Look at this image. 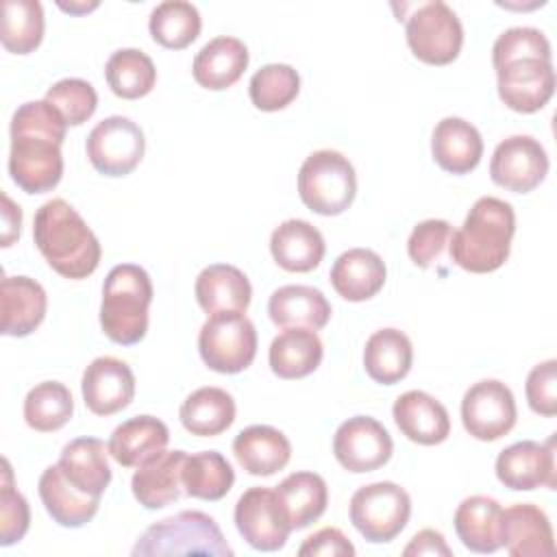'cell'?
I'll list each match as a JSON object with an SVG mask.
<instances>
[{
  "label": "cell",
  "instance_id": "1",
  "mask_svg": "<svg viewBox=\"0 0 557 557\" xmlns=\"http://www.w3.org/2000/svg\"><path fill=\"white\" fill-rule=\"evenodd\" d=\"M65 128V120L46 100H30L13 111L9 174L22 191L44 194L59 185Z\"/></svg>",
  "mask_w": 557,
  "mask_h": 557
},
{
  "label": "cell",
  "instance_id": "2",
  "mask_svg": "<svg viewBox=\"0 0 557 557\" xmlns=\"http://www.w3.org/2000/svg\"><path fill=\"white\" fill-rule=\"evenodd\" d=\"M33 239L48 265L70 281L96 272L102 248L83 215L63 198L46 200L33 220Z\"/></svg>",
  "mask_w": 557,
  "mask_h": 557
},
{
  "label": "cell",
  "instance_id": "3",
  "mask_svg": "<svg viewBox=\"0 0 557 557\" xmlns=\"http://www.w3.org/2000/svg\"><path fill=\"white\" fill-rule=\"evenodd\" d=\"M516 233L513 207L496 196H481L448 242L450 259L466 272L487 274L505 265Z\"/></svg>",
  "mask_w": 557,
  "mask_h": 557
},
{
  "label": "cell",
  "instance_id": "4",
  "mask_svg": "<svg viewBox=\"0 0 557 557\" xmlns=\"http://www.w3.org/2000/svg\"><path fill=\"white\" fill-rule=\"evenodd\" d=\"M154 289L148 272L137 263H117L109 270L102 285L100 326L102 333L120 344L133 346L146 337L148 309Z\"/></svg>",
  "mask_w": 557,
  "mask_h": 557
},
{
  "label": "cell",
  "instance_id": "5",
  "mask_svg": "<svg viewBox=\"0 0 557 557\" xmlns=\"http://www.w3.org/2000/svg\"><path fill=\"white\" fill-rule=\"evenodd\" d=\"M135 557L150 555H213L231 557L233 548L226 544L218 522L205 511H181L150 524L135 542Z\"/></svg>",
  "mask_w": 557,
  "mask_h": 557
},
{
  "label": "cell",
  "instance_id": "6",
  "mask_svg": "<svg viewBox=\"0 0 557 557\" xmlns=\"http://www.w3.org/2000/svg\"><path fill=\"white\" fill-rule=\"evenodd\" d=\"M298 196L318 215L344 213L357 196V174L348 157L331 148L311 152L298 170Z\"/></svg>",
  "mask_w": 557,
  "mask_h": 557
},
{
  "label": "cell",
  "instance_id": "7",
  "mask_svg": "<svg viewBox=\"0 0 557 557\" xmlns=\"http://www.w3.org/2000/svg\"><path fill=\"white\" fill-rule=\"evenodd\" d=\"M198 352L205 366L213 372H244L257 357L255 324L242 311L213 313L200 326Z\"/></svg>",
  "mask_w": 557,
  "mask_h": 557
},
{
  "label": "cell",
  "instance_id": "8",
  "mask_svg": "<svg viewBox=\"0 0 557 557\" xmlns=\"http://www.w3.org/2000/svg\"><path fill=\"white\" fill-rule=\"evenodd\" d=\"M352 527L372 544H387L407 527L411 516V498L405 487L394 481H376L361 485L348 505Z\"/></svg>",
  "mask_w": 557,
  "mask_h": 557
},
{
  "label": "cell",
  "instance_id": "9",
  "mask_svg": "<svg viewBox=\"0 0 557 557\" xmlns=\"http://www.w3.org/2000/svg\"><path fill=\"white\" fill-rule=\"evenodd\" d=\"M405 37L411 54L426 65L453 63L463 46V26L442 0L418 4L405 17Z\"/></svg>",
  "mask_w": 557,
  "mask_h": 557
},
{
  "label": "cell",
  "instance_id": "10",
  "mask_svg": "<svg viewBox=\"0 0 557 557\" xmlns=\"http://www.w3.org/2000/svg\"><path fill=\"white\" fill-rule=\"evenodd\" d=\"M85 152L96 172L113 178L126 176L144 159L146 137L131 117L109 115L89 131Z\"/></svg>",
  "mask_w": 557,
  "mask_h": 557
},
{
  "label": "cell",
  "instance_id": "11",
  "mask_svg": "<svg viewBox=\"0 0 557 557\" xmlns=\"http://www.w3.org/2000/svg\"><path fill=\"white\" fill-rule=\"evenodd\" d=\"M518 409L511 389L498 379L470 385L461 398V422L479 442H496L516 426Z\"/></svg>",
  "mask_w": 557,
  "mask_h": 557
},
{
  "label": "cell",
  "instance_id": "12",
  "mask_svg": "<svg viewBox=\"0 0 557 557\" xmlns=\"http://www.w3.org/2000/svg\"><path fill=\"white\" fill-rule=\"evenodd\" d=\"M235 527L248 546L274 553L287 544L292 527L272 487H248L235 503Z\"/></svg>",
  "mask_w": 557,
  "mask_h": 557
},
{
  "label": "cell",
  "instance_id": "13",
  "mask_svg": "<svg viewBox=\"0 0 557 557\" xmlns=\"http://www.w3.org/2000/svg\"><path fill=\"white\" fill-rule=\"evenodd\" d=\"M394 453L389 431L372 416H352L344 420L333 435V455L337 463L355 474L383 468Z\"/></svg>",
  "mask_w": 557,
  "mask_h": 557
},
{
  "label": "cell",
  "instance_id": "14",
  "mask_svg": "<svg viewBox=\"0 0 557 557\" xmlns=\"http://www.w3.org/2000/svg\"><path fill=\"white\" fill-rule=\"evenodd\" d=\"M548 165V154L540 139L531 135H511L494 148L490 176L507 191L529 194L546 178Z\"/></svg>",
  "mask_w": 557,
  "mask_h": 557
},
{
  "label": "cell",
  "instance_id": "15",
  "mask_svg": "<svg viewBox=\"0 0 557 557\" xmlns=\"http://www.w3.org/2000/svg\"><path fill=\"white\" fill-rule=\"evenodd\" d=\"M496 89L503 104L516 113H535L555 94V70L548 59H513L496 67Z\"/></svg>",
  "mask_w": 557,
  "mask_h": 557
},
{
  "label": "cell",
  "instance_id": "16",
  "mask_svg": "<svg viewBox=\"0 0 557 557\" xmlns=\"http://www.w3.org/2000/svg\"><path fill=\"white\" fill-rule=\"evenodd\" d=\"M496 479L516 492H531L537 487L555 490V437L548 442L522 440L503 448L496 457Z\"/></svg>",
  "mask_w": 557,
  "mask_h": 557
},
{
  "label": "cell",
  "instance_id": "17",
  "mask_svg": "<svg viewBox=\"0 0 557 557\" xmlns=\"http://www.w3.org/2000/svg\"><path fill=\"white\" fill-rule=\"evenodd\" d=\"M81 392L91 413L113 416L131 405L135 396V374L126 361L102 355L85 368Z\"/></svg>",
  "mask_w": 557,
  "mask_h": 557
},
{
  "label": "cell",
  "instance_id": "18",
  "mask_svg": "<svg viewBox=\"0 0 557 557\" xmlns=\"http://www.w3.org/2000/svg\"><path fill=\"white\" fill-rule=\"evenodd\" d=\"M392 416L398 431L420 446L442 444L450 435V416L446 407L422 389L400 394L394 400Z\"/></svg>",
  "mask_w": 557,
  "mask_h": 557
},
{
  "label": "cell",
  "instance_id": "19",
  "mask_svg": "<svg viewBox=\"0 0 557 557\" xmlns=\"http://www.w3.org/2000/svg\"><path fill=\"white\" fill-rule=\"evenodd\" d=\"M46 289L30 276H4L0 283V333L7 337L30 335L46 318Z\"/></svg>",
  "mask_w": 557,
  "mask_h": 557
},
{
  "label": "cell",
  "instance_id": "20",
  "mask_svg": "<svg viewBox=\"0 0 557 557\" xmlns=\"http://www.w3.org/2000/svg\"><path fill=\"white\" fill-rule=\"evenodd\" d=\"M185 450H161L159 455L144 461L133 479L131 490L135 500L146 509H163L178 500L183 490V463Z\"/></svg>",
  "mask_w": 557,
  "mask_h": 557
},
{
  "label": "cell",
  "instance_id": "21",
  "mask_svg": "<svg viewBox=\"0 0 557 557\" xmlns=\"http://www.w3.org/2000/svg\"><path fill=\"white\" fill-rule=\"evenodd\" d=\"M503 546L511 557H548L555 535L548 516L533 503H513L503 509Z\"/></svg>",
  "mask_w": 557,
  "mask_h": 557
},
{
  "label": "cell",
  "instance_id": "22",
  "mask_svg": "<svg viewBox=\"0 0 557 557\" xmlns=\"http://www.w3.org/2000/svg\"><path fill=\"white\" fill-rule=\"evenodd\" d=\"M431 154L444 172L461 176L481 163L483 137L468 120L448 115L433 128Z\"/></svg>",
  "mask_w": 557,
  "mask_h": 557
},
{
  "label": "cell",
  "instance_id": "23",
  "mask_svg": "<svg viewBox=\"0 0 557 557\" xmlns=\"http://www.w3.org/2000/svg\"><path fill=\"white\" fill-rule=\"evenodd\" d=\"M385 278V261L370 248H348L335 259L329 272L333 289L348 302L374 298L383 289Z\"/></svg>",
  "mask_w": 557,
  "mask_h": 557
},
{
  "label": "cell",
  "instance_id": "24",
  "mask_svg": "<svg viewBox=\"0 0 557 557\" xmlns=\"http://www.w3.org/2000/svg\"><path fill=\"white\" fill-rule=\"evenodd\" d=\"M250 54L242 39L231 35H220L207 41L194 57L191 74L196 83L211 91H222L233 87L244 70L248 67Z\"/></svg>",
  "mask_w": 557,
  "mask_h": 557
},
{
  "label": "cell",
  "instance_id": "25",
  "mask_svg": "<svg viewBox=\"0 0 557 557\" xmlns=\"http://www.w3.org/2000/svg\"><path fill=\"white\" fill-rule=\"evenodd\" d=\"M237 463L252 476H272L292 459L287 435L270 424H252L242 429L233 440Z\"/></svg>",
  "mask_w": 557,
  "mask_h": 557
},
{
  "label": "cell",
  "instance_id": "26",
  "mask_svg": "<svg viewBox=\"0 0 557 557\" xmlns=\"http://www.w3.org/2000/svg\"><path fill=\"white\" fill-rule=\"evenodd\" d=\"M455 533L472 553H496L503 546V507L496 498L474 494L457 505Z\"/></svg>",
  "mask_w": 557,
  "mask_h": 557
},
{
  "label": "cell",
  "instance_id": "27",
  "mask_svg": "<svg viewBox=\"0 0 557 557\" xmlns=\"http://www.w3.org/2000/svg\"><path fill=\"white\" fill-rule=\"evenodd\" d=\"M270 252L278 268L287 272H311L326 252L322 233L307 220H285L270 235Z\"/></svg>",
  "mask_w": 557,
  "mask_h": 557
},
{
  "label": "cell",
  "instance_id": "28",
  "mask_svg": "<svg viewBox=\"0 0 557 557\" xmlns=\"http://www.w3.org/2000/svg\"><path fill=\"white\" fill-rule=\"evenodd\" d=\"M59 468L76 490L100 498L111 483L109 446L98 437H76L61 448Z\"/></svg>",
  "mask_w": 557,
  "mask_h": 557
},
{
  "label": "cell",
  "instance_id": "29",
  "mask_svg": "<svg viewBox=\"0 0 557 557\" xmlns=\"http://www.w3.org/2000/svg\"><path fill=\"white\" fill-rule=\"evenodd\" d=\"M196 300L207 315L224 311L246 313L252 287L248 276L231 263H211L196 276Z\"/></svg>",
  "mask_w": 557,
  "mask_h": 557
},
{
  "label": "cell",
  "instance_id": "30",
  "mask_svg": "<svg viewBox=\"0 0 557 557\" xmlns=\"http://www.w3.org/2000/svg\"><path fill=\"white\" fill-rule=\"evenodd\" d=\"M268 315L281 329L320 331L331 320V302L311 285H283L268 300Z\"/></svg>",
  "mask_w": 557,
  "mask_h": 557
},
{
  "label": "cell",
  "instance_id": "31",
  "mask_svg": "<svg viewBox=\"0 0 557 557\" xmlns=\"http://www.w3.org/2000/svg\"><path fill=\"white\" fill-rule=\"evenodd\" d=\"M39 498L48 511V516L65 529H78L87 524L100 507L98 496H89L76 490L61 472L59 463L48 466L39 476Z\"/></svg>",
  "mask_w": 557,
  "mask_h": 557
},
{
  "label": "cell",
  "instance_id": "32",
  "mask_svg": "<svg viewBox=\"0 0 557 557\" xmlns=\"http://www.w3.org/2000/svg\"><path fill=\"white\" fill-rule=\"evenodd\" d=\"M170 431L154 416H135L117 424L107 442L109 455L124 468H139L150 457L165 450Z\"/></svg>",
  "mask_w": 557,
  "mask_h": 557
},
{
  "label": "cell",
  "instance_id": "33",
  "mask_svg": "<svg viewBox=\"0 0 557 557\" xmlns=\"http://www.w3.org/2000/svg\"><path fill=\"white\" fill-rule=\"evenodd\" d=\"M322 357V339L311 329H283L268 350L270 370L285 381L309 376L318 370Z\"/></svg>",
  "mask_w": 557,
  "mask_h": 557
},
{
  "label": "cell",
  "instance_id": "34",
  "mask_svg": "<svg viewBox=\"0 0 557 557\" xmlns=\"http://www.w3.org/2000/svg\"><path fill=\"white\" fill-rule=\"evenodd\" d=\"M413 363L411 339L400 329L374 331L363 348L366 374L381 385H394L403 381Z\"/></svg>",
  "mask_w": 557,
  "mask_h": 557
},
{
  "label": "cell",
  "instance_id": "35",
  "mask_svg": "<svg viewBox=\"0 0 557 557\" xmlns=\"http://www.w3.org/2000/svg\"><path fill=\"white\" fill-rule=\"evenodd\" d=\"M292 531L313 524L329 505L326 481L315 472H292L274 487Z\"/></svg>",
  "mask_w": 557,
  "mask_h": 557
},
{
  "label": "cell",
  "instance_id": "36",
  "mask_svg": "<svg viewBox=\"0 0 557 557\" xmlns=\"http://www.w3.org/2000/svg\"><path fill=\"white\" fill-rule=\"evenodd\" d=\"M235 400L222 387H198L181 405L178 418L187 433L198 437H215L235 422Z\"/></svg>",
  "mask_w": 557,
  "mask_h": 557
},
{
  "label": "cell",
  "instance_id": "37",
  "mask_svg": "<svg viewBox=\"0 0 557 557\" xmlns=\"http://www.w3.org/2000/svg\"><path fill=\"white\" fill-rule=\"evenodd\" d=\"M235 483V472L228 459L218 450H200L185 457L183 490L191 498L220 500Z\"/></svg>",
  "mask_w": 557,
  "mask_h": 557
},
{
  "label": "cell",
  "instance_id": "38",
  "mask_svg": "<svg viewBox=\"0 0 557 557\" xmlns=\"http://www.w3.org/2000/svg\"><path fill=\"white\" fill-rule=\"evenodd\" d=\"M202 28V17L196 4L185 0H165L159 2L148 17L150 37L168 48V50H183L191 46Z\"/></svg>",
  "mask_w": 557,
  "mask_h": 557
},
{
  "label": "cell",
  "instance_id": "39",
  "mask_svg": "<svg viewBox=\"0 0 557 557\" xmlns=\"http://www.w3.org/2000/svg\"><path fill=\"white\" fill-rule=\"evenodd\" d=\"M104 78L117 98L137 100L152 91L157 83V67L146 52L137 48H120L109 57Z\"/></svg>",
  "mask_w": 557,
  "mask_h": 557
},
{
  "label": "cell",
  "instance_id": "40",
  "mask_svg": "<svg viewBox=\"0 0 557 557\" xmlns=\"http://www.w3.org/2000/svg\"><path fill=\"white\" fill-rule=\"evenodd\" d=\"M46 30L44 7L37 0H4L0 41L7 52L30 54L39 48Z\"/></svg>",
  "mask_w": 557,
  "mask_h": 557
},
{
  "label": "cell",
  "instance_id": "41",
  "mask_svg": "<svg viewBox=\"0 0 557 557\" xmlns=\"http://www.w3.org/2000/svg\"><path fill=\"white\" fill-rule=\"evenodd\" d=\"M74 413L72 392L59 381H41L24 398V420L39 433L63 429Z\"/></svg>",
  "mask_w": 557,
  "mask_h": 557
},
{
  "label": "cell",
  "instance_id": "42",
  "mask_svg": "<svg viewBox=\"0 0 557 557\" xmlns=\"http://www.w3.org/2000/svg\"><path fill=\"white\" fill-rule=\"evenodd\" d=\"M300 91V76L287 63H268L259 67L248 83L250 102L259 111H281L296 100Z\"/></svg>",
  "mask_w": 557,
  "mask_h": 557
},
{
  "label": "cell",
  "instance_id": "43",
  "mask_svg": "<svg viewBox=\"0 0 557 557\" xmlns=\"http://www.w3.org/2000/svg\"><path fill=\"white\" fill-rule=\"evenodd\" d=\"M46 102H50L67 126L85 124L98 107V94L91 83L83 78H61L52 87H48Z\"/></svg>",
  "mask_w": 557,
  "mask_h": 557
},
{
  "label": "cell",
  "instance_id": "44",
  "mask_svg": "<svg viewBox=\"0 0 557 557\" xmlns=\"http://www.w3.org/2000/svg\"><path fill=\"white\" fill-rule=\"evenodd\" d=\"M30 527L28 500L13 483V470L9 459H2V485H0V546L17 544Z\"/></svg>",
  "mask_w": 557,
  "mask_h": 557
},
{
  "label": "cell",
  "instance_id": "45",
  "mask_svg": "<svg viewBox=\"0 0 557 557\" xmlns=\"http://www.w3.org/2000/svg\"><path fill=\"white\" fill-rule=\"evenodd\" d=\"M524 57H535V59H548L553 61V48L546 35L540 28L533 26H513L503 30L494 46H492V65L494 70L500 67L503 63H509L513 59H524Z\"/></svg>",
  "mask_w": 557,
  "mask_h": 557
},
{
  "label": "cell",
  "instance_id": "46",
  "mask_svg": "<svg viewBox=\"0 0 557 557\" xmlns=\"http://www.w3.org/2000/svg\"><path fill=\"white\" fill-rule=\"evenodd\" d=\"M450 235H453V226L446 220L429 218L418 222L407 239L409 259L422 270L431 268L442 257L444 248L450 242Z\"/></svg>",
  "mask_w": 557,
  "mask_h": 557
},
{
  "label": "cell",
  "instance_id": "47",
  "mask_svg": "<svg viewBox=\"0 0 557 557\" xmlns=\"http://www.w3.org/2000/svg\"><path fill=\"white\" fill-rule=\"evenodd\" d=\"M527 403L533 413L553 418L557 413V361L546 359L531 368L524 383Z\"/></svg>",
  "mask_w": 557,
  "mask_h": 557
},
{
  "label": "cell",
  "instance_id": "48",
  "mask_svg": "<svg viewBox=\"0 0 557 557\" xmlns=\"http://www.w3.org/2000/svg\"><path fill=\"white\" fill-rule=\"evenodd\" d=\"M298 555L300 557H315V555L352 557L355 546L337 527H324V529L315 531L313 535L305 537V542L298 548Z\"/></svg>",
  "mask_w": 557,
  "mask_h": 557
},
{
  "label": "cell",
  "instance_id": "49",
  "mask_svg": "<svg viewBox=\"0 0 557 557\" xmlns=\"http://www.w3.org/2000/svg\"><path fill=\"white\" fill-rule=\"evenodd\" d=\"M403 555L405 557H420V555H442V557H450L453 550L450 546L446 544L444 535L435 529H422L418 531L409 544L403 548Z\"/></svg>",
  "mask_w": 557,
  "mask_h": 557
},
{
  "label": "cell",
  "instance_id": "50",
  "mask_svg": "<svg viewBox=\"0 0 557 557\" xmlns=\"http://www.w3.org/2000/svg\"><path fill=\"white\" fill-rule=\"evenodd\" d=\"M22 228V209L15 205L7 191H2V248H9Z\"/></svg>",
  "mask_w": 557,
  "mask_h": 557
},
{
  "label": "cell",
  "instance_id": "51",
  "mask_svg": "<svg viewBox=\"0 0 557 557\" xmlns=\"http://www.w3.org/2000/svg\"><path fill=\"white\" fill-rule=\"evenodd\" d=\"M96 7H98V2H70V4L59 2V9H61V11H67V13H72V15L89 13V11L96 9Z\"/></svg>",
  "mask_w": 557,
  "mask_h": 557
}]
</instances>
